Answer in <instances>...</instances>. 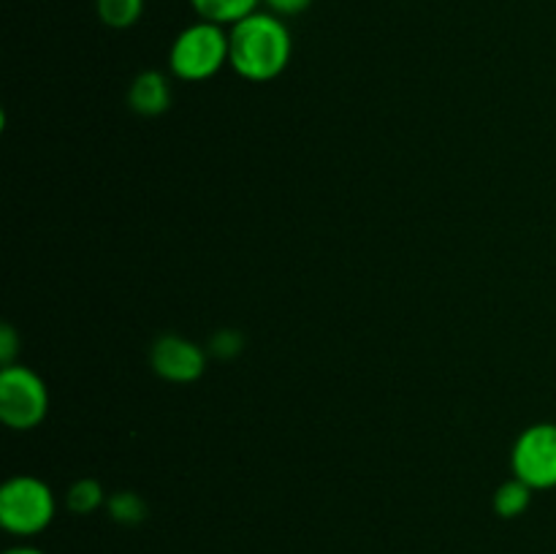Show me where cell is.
<instances>
[{
    "label": "cell",
    "instance_id": "obj_1",
    "mask_svg": "<svg viewBox=\"0 0 556 554\" xmlns=\"http://www.w3.org/2000/svg\"><path fill=\"white\" fill-rule=\"evenodd\" d=\"M228 43V65L248 81L277 79L293 54V38L282 16L261 9L231 25Z\"/></svg>",
    "mask_w": 556,
    "mask_h": 554
},
{
    "label": "cell",
    "instance_id": "obj_2",
    "mask_svg": "<svg viewBox=\"0 0 556 554\" xmlns=\"http://www.w3.org/2000/svg\"><path fill=\"white\" fill-rule=\"evenodd\" d=\"M231 43L226 25L199 20L185 27L172 43L168 68L182 81H206L228 65Z\"/></svg>",
    "mask_w": 556,
    "mask_h": 554
},
{
    "label": "cell",
    "instance_id": "obj_3",
    "mask_svg": "<svg viewBox=\"0 0 556 554\" xmlns=\"http://www.w3.org/2000/svg\"><path fill=\"white\" fill-rule=\"evenodd\" d=\"M54 492L38 476H14L0 489V525L20 538L38 536L54 519Z\"/></svg>",
    "mask_w": 556,
    "mask_h": 554
},
{
    "label": "cell",
    "instance_id": "obj_4",
    "mask_svg": "<svg viewBox=\"0 0 556 554\" xmlns=\"http://www.w3.org/2000/svg\"><path fill=\"white\" fill-rule=\"evenodd\" d=\"M49 413V389L25 364L0 369V421L16 432L36 429Z\"/></svg>",
    "mask_w": 556,
    "mask_h": 554
},
{
    "label": "cell",
    "instance_id": "obj_5",
    "mask_svg": "<svg viewBox=\"0 0 556 554\" xmlns=\"http://www.w3.org/2000/svg\"><path fill=\"white\" fill-rule=\"evenodd\" d=\"M510 470L532 489L556 487V424H532L519 435L510 451Z\"/></svg>",
    "mask_w": 556,
    "mask_h": 554
},
{
    "label": "cell",
    "instance_id": "obj_6",
    "mask_svg": "<svg viewBox=\"0 0 556 554\" xmlns=\"http://www.w3.org/2000/svg\"><path fill=\"white\" fill-rule=\"evenodd\" d=\"M150 364L168 383H193L206 369V351L182 335H163L152 342Z\"/></svg>",
    "mask_w": 556,
    "mask_h": 554
},
{
    "label": "cell",
    "instance_id": "obj_7",
    "mask_svg": "<svg viewBox=\"0 0 556 554\" xmlns=\"http://www.w3.org/2000/svg\"><path fill=\"white\" fill-rule=\"evenodd\" d=\"M128 103L141 117H157L172 106V85L161 71H141L128 90Z\"/></svg>",
    "mask_w": 556,
    "mask_h": 554
},
{
    "label": "cell",
    "instance_id": "obj_8",
    "mask_svg": "<svg viewBox=\"0 0 556 554\" xmlns=\"http://www.w3.org/2000/svg\"><path fill=\"white\" fill-rule=\"evenodd\" d=\"M264 0H190L195 14L206 22H217V25H237L239 20L258 11Z\"/></svg>",
    "mask_w": 556,
    "mask_h": 554
},
{
    "label": "cell",
    "instance_id": "obj_9",
    "mask_svg": "<svg viewBox=\"0 0 556 554\" xmlns=\"http://www.w3.org/2000/svg\"><path fill=\"white\" fill-rule=\"evenodd\" d=\"M532 492H535V489L527 487L525 481L510 478V481H505L503 487L494 492V500H492L494 514L503 516V519H516V516H521L527 508H530Z\"/></svg>",
    "mask_w": 556,
    "mask_h": 554
},
{
    "label": "cell",
    "instance_id": "obj_10",
    "mask_svg": "<svg viewBox=\"0 0 556 554\" xmlns=\"http://www.w3.org/2000/svg\"><path fill=\"white\" fill-rule=\"evenodd\" d=\"M98 20L112 30H128L144 14V0H96Z\"/></svg>",
    "mask_w": 556,
    "mask_h": 554
},
{
    "label": "cell",
    "instance_id": "obj_11",
    "mask_svg": "<svg viewBox=\"0 0 556 554\" xmlns=\"http://www.w3.org/2000/svg\"><path fill=\"white\" fill-rule=\"evenodd\" d=\"M106 511L117 525H125V527H136L147 519L144 498L136 492H128V489L114 492L112 498L106 500Z\"/></svg>",
    "mask_w": 556,
    "mask_h": 554
},
{
    "label": "cell",
    "instance_id": "obj_12",
    "mask_svg": "<svg viewBox=\"0 0 556 554\" xmlns=\"http://www.w3.org/2000/svg\"><path fill=\"white\" fill-rule=\"evenodd\" d=\"M65 503H68V508L74 514L87 516L106 503V492H103V487L96 478H79V481L71 483L68 494H65Z\"/></svg>",
    "mask_w": 556,
    "mask_h": 554
},
{
    "label": "cell",
    "instance_id": "obj_13",
    "mask_svg": "<svg viewBox=\"0 0 556 554\" xmlns=\"http://www.w3.org/2000/svg\"><path fill=\"white\" fill-rule=\"evenodd\" d=\"M242 348H244V337L242 331L237 329H220L210 337V353L215 358H223V362L239 356Z\"/></svg>",
    "mask_w": 556,
    "mask_h": 554
},
{
    "label": "cell",
    "instance_id": "obj_14",
    "mask_svg": "<svg viewBox=\"0 0 556 554\" xmlns=\"http://www.w3.org/2000/svg\"><path fill=\"white\" fill-rule=\"evenodd\" d=\"M16 356H20V335L11 324H3V329H0V364L11 367V364H16Z\"/></svg>",
    "mask_w": 556,
    "mask_h": 554
},
{
    "label": "cell",
    "instance_id": "obj_15",
    "mask_svg": "<svg viewBox=\"0 0 556 554\" xmlns=\"http://www.w3.org/2000/svg\"><path fill=\"white\" fill-rule=\"evenodd\" d=\"M264 5H266V11H271V14H277L286 20V16L304 14V11L313 5V0H264Z\"/></svg>",
    "mask_w": 556,
    "mask_h": 554
},
{
    "label": "cell",
    "instance_id": "obj_16",
    "mask_svg": "<svg viewBox=\"0 0 556 554\" xmlns=\"http://www.w3.org/2000/svg\"><path fill=\"white\" fill-rule=\"evenodd\" d=\"M3 554H47V552H41V549H36V546H14Z\"/></svg>",
    "mask_w": 556,
    "mask_h": 554
}]
</instances>
